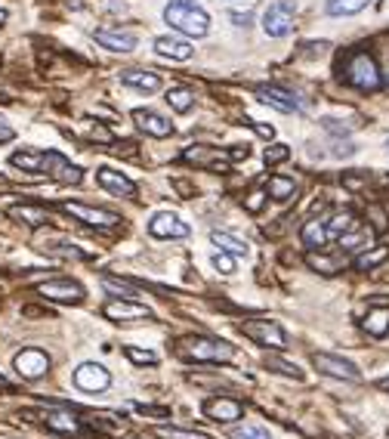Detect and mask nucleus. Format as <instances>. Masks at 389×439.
I'll use <instances>...</instances> for the list:
<instances>
[{
    "label": "nucleus",
    "mask_w": 389,
    "mask_h": 439,
    "mask_svg": "<svg viewBox=\"0 0 389 439\" xmlns=\"http://www.w3.org/2000/svg\"><path fill=\"white\" fill-rule=\"evenodd\" d=\"M164 19L170 28L182 31L189 38H204L210 31V16L201 10L194 0H170L164 6Z\"/></svg>",
    "instance_id": "f257e3e1"
},
{
    "label": "nucleus",
    "mask_w": 389,
    "mask_h": 439,
    "mask_svg": "<svg viewBox=\"0 0 389 439\" xmlns=\"http://www.w3.org/2000/svg\"><path fill=\"white\" fill-rule=\"evenodd\" d=\"M176 356L185 362H229L235 356L232 343L216 341V337H182L176 343Z\"/></svg>",
    "instance_id": "f03ea898"
},
{
    "label": "nucleus",
    "mask_w": 389,
    "mask_h": 439,
    "mask_svg": "<svg viewBox=\"0 0 389 439\" xmlns=\"http://www.w3.org/2000/svg\"><path fill=\"white\" fill-rule=\"evenodd\" d=\"M343 78H346V84H352L355 90H365V93H377L380 87H383V78H380V69H377L374 56L361 53V50L346 59Z\"/></svg>",
    "instance_id": "7ed1b4c3"
},
{
    "label": "nucleus",
    "mask_w": 389,
    "mask_h": 439,
    "mask_svg": "<svg viewBox=\"0 0 389 439\" xmlns=\"http://www.w3.org/2000/svg\"><path fill=\"white\" fill-rule=\"evenodd\" d=\"M62 214H69L74 219L87 226H96V229H112V226L121 223V217L115 210H105V207H93V205H83V201H62Z\"/></svg>",
    "instance_id": "20e7f679"
},
{
    "label": "nucleus",
    "mask_w": 389,
    "mask_h": 439,
    "mask_svg": "<svg viewBox=\"0 0 389 439\" xmlns=\"http://www.w3.org/2000/svg\"><path fill=\"white\" fill-rule=\"evenodd\" d=\"M241 334L250 337L253 343L269 350H284L287 347V337L281 331L278 322H269V319H250V322H241Z\"/></svg>",
    "instance_id": "39448f33"
},
{
    "label": "nucleus",
    "mask_w": 389,
    "mask_h": 439,
    "mask_svg": "<svg viewBox=\"0 0 389 439\" xmlns=\"http://www.w3.org/2000/svg\"><path fill=\"white\" fill-rule=\"evenodd\" d=\"M294 13H297L294 0H275V4H269L263 13V31L269 38H284L294 28Z\"/></svg>",
    "instance_id": "423d86ee"
},
{
    "label": "nucleus",
    "mask_w": 389,
    "mask_h": 439,
    "mask_svg": "<svg viewBox=\"0 0 389 439\" xmlns=\"http://www.w3.org/2000/svg\"><path fill=\"white\" fill-rule=\"evenodd\" d=\"M40 173H47L50 180L62 183V186H74L83 180V171L78 164H71L65 155L59 152H44V164H40Z\"/></svg>",
    "instance_id": "0eeeda50"
},
{
    "label": "nucleus",
    "mask_w": 389,
    "mask_h": 439,
    "mask_svg": "<svg viewBox=\"0 0 389 439\" xmlns=\"http://www.w3.org/2000/svg\"><path fill=\"white\" fill-rule=\"evenodd\" d=\"M182 161H189L194 167H207V171H229L232 152L210 149V146H189L182 152Z\"/></svg>",
    "instance_id": "6e6552de"
},
{
    "label": "nucleus",
    "mask_w": 389,
    "mask_h": 439,
    "mask_svg": "<svg viewBox=\"0 0 389 439\" xmlns=\"http://www.w3.org/2000/svg\"><path fill=\"white\" fill-rule=\"evenodd\" d=\"M312 365H315L321 375L337 377V381H361V371L355 368L349 359L331 356V353H312Z\"/></svg>",
    "instance_id": "1a4fd4ad"
},
{
    "label": "nucleus",
    "mask_w": 389,
    "mask_h": 439,
    "mask_svg": "<svg viewBox=\"0 0 389 439\" xmlns=\"http://www.w3.org/2000/svg\"><path fill=\"white\" fill-rule=\"evenodd\" d=\"M13 368L19 371L25 381H37V377H44L50 371V356L44 350L37 347H28V350H19L13 359Z\"/></svg>",
    "instance_id": "9d476101"
},
{
    "label": "nucleus",
    "mask_w": 389,
    "mask_h": 439,
    "mask_svg": "<svg viewBox=\"0 0 389 439\" xmlns=\"http://www.w3.org/2000/svg\"><path fill=\"white\" fill-rule=\"evenodd\" d=\"M37 294L47 300H59V303H81L83 285L74 282V278H50V282L37 285Z\"/></svg>",
    "instance_id": "9b49d317"
},
{
    "label": "nucleus",
    "mask_w": 389,
    "mask_h": 439,
    "mask_svg": "<svg viewBox=\"0 0 389 439\" xmlns=\"http://www.w3.org/2000/svg\"><path fill=\"white\" fill-rule=\"evenodd\" d=\"M74 384L87 393H103V390H108V384H112V375H108V368L99 365V362H83L81 368H74Z\"/></svg>",
    "instance_id": "f8f14e48"
},
{
    "label": "nucleus",
    "mask_w": 389,
    "mask_h": 439,
    "mask_svg": "<svg viewBox=\"0 0 389 439\" xmlns=\"http://www.w3.org/2000/svg\"><path fill=\"white\" fill-rule=\"evenodd\" d=\"M149 232L155 235V239H185L192 229H189V223H182L176 214L164 210V214H155L149 219Z\"/></svg>",
    "instance_id": "ddd939ff"
},
{
    "label": "nucleus",
    "mask_w": 389,
    "mask_h": 439,
    "mask_svg": "<svg viewBox=\"0 0 389 439\" xmlns=\"http://www.w3.org/2000/svg\"><path fill=\"white\" fill-rule=\"evenodd\" d=\"M204 415L210 421H223V424H232V421L244 418V402L232 399V396H216V399L204 402Z\"/></svg>",
    "instance_id": "4468645a"
},
{
    "label": "nucleus",
    "mask_w": 389,
    "mask_h": 439,
    "mask_svg": "<svg viewBox=\"0 0 389 439\" xmlns=\"http://www.w3.org/2000/svg\"><path fill=\"white\" fill-rule=\"evenodd\" d=\"M257 96H260V103L272 106L278 112H300V99L294 96L291 90L278 87V84H263V87H257Z\"/></svg>",
    "instance_id": "2eb2a0df"
},
{
    "label": "nucleus",
    "mask_w": 389,
    "mask_h": 439,
    "mask_svg": "<svg viewBox=\"0 0 389 439\" xmlns=\"http://www.w3.org/2000/svg\"><path fill=\"white\" fill-rule=\"evenodd\" d=\"M105 319L112 322H133V319H151V309L139 300H112L105 303Z\"/></svg>",
    "instance_id": "dca6fc26"
},
{
    "label": "nucleus",
    "mask_w": 389,
    "mask_h": 439,
    "mask_svg": "<svg viewBox=\"0 0 389 439\" xmlns=\"http://www.w3.org/2000/svg\"><path fill=\"white\" fill-rule=\"evenodd\" d=\"M133 121H137L139 130H146L149 137H158V139H164L173 133V124L167 121L164 115L151 112V108H137V112H133Z\"/></svg>",
    "instance_id": "f3484780"
},
{
    "label": "nucleus",
    "mask_w": 389,
    "mask_h": 439,
    "mask_svg": "<svg viewBox=\"0 0 389 439\" xmlns=\"http://www.w3.org/2000/svg\"><path fill=\"white\" fill-rule=\"evenodd\" d=\"M96 44L105 50H115V53H130V50L137 47V35L127 28H99Z\"/></svg>",
    "instance_id": "a211bd4d"
},
{
    "label": "nucleus",
    "mask_w": 389,
    "mask_h": 439,
    "mask_svg": "<svg viewBox=\"0 0 389 439\" xmlns=\"http://www.w3.org/2000/svg\"><path fill=\"white\" fill-rule=\"evenodd\" d=\"M6 217L19 219V223L31 226V229H40V226H47L50 219H53L44 205H10L6 207Z\"/></svg>",
    "instance_id": "6ab92c4d"
},
{
    "label": "nucleus",
    "mask_w": 389,
    "mask_h": 439,
    "mask_svg": "<svg viewBox=\"0 0 389 439\" xmlns=\"http://www.w3.org/2000/svg\"><path fill=\"white\" fill-rule=\"evenodd\" d=\"M96 180L103 189L108 192H115V195H137V183L130 180V176H124L121 171H112V167H99V173H96Z\"/></svg>",
    "instance_id": "aec40b11"
},
{
    "label": "nucleus",
    "mask_w": 389,
    "mask_h": 439,
    "mask_svg": "<svg viewBox=\"0 0 389 439\" xmlns=\"http://www.w3.org/2000/svg\"><path fill=\"white\" fill-rule=\"evenodd\" d=\"M155 50H158V56H164V59H176V62H185V59H192V44L189 40H182V38H158L155 40Z\"/></svg>",
    "instance_id": "412c9836"
},
{
    "label": "nucleus",
    "mask_w": 389,
    "mask_h": 439,
    "mask_svg": "<svg viewBox=\"0 0 389 439\" xmlns=\"http://www.w3.org/2000/svg\"><path fill=\"white\" fill-rule=\"evenodd\" d=\"M355 226H359V219H355V214H352L349 207L337 210V214H334L331 219H325V229H327V239H331V241H334V239L340 241L346 232H352V229H355Z\"/></svg>",
    "instance_id": "4be33fe9"
},
{
    "label": "nucleus",
    "mask_w": 389,
    "mask_h": 439,
    "mask_svg": "<svg viewBox=\"0 0 389 439\" xmlns=\"http://www.w3.org/2000/svg\"><path fill=\"white\" fill-rule=\"evenodd\" d=\"M44 424H47V430H53V433H65V436L81 433V421L74 418L71 411H50V415H44Z\"/></svg>",
    "instance_id": "5701e85b"
},
{
    "label": "nucleus",
    "mask_w": 389,
    "mask_h": 439,
    "mask_svg": "<svg viewBox=\"0 0 389 439\" xmlns=\"http://www.w3.org/2000/svg\"><path fill=\"white\" fill-rule=\"evenodd\" d=\"M300 239L312 251H315V248L321 251L325 244H331V239H327V229H325V223H321V219H306V223H303V229H300Z\"/></svg>",
    "instance_id": "b1692460"
},
{
    "label": "nucleus",
    "mask_w": 389,
    "mask_h": 439,
    "mask_svg": "<svg viewBox=\"0 0 389 439\" xmlns=\"http://www.w3.org/2000/svg\"><path fill=\"white\" fill-rule=\"evenodd\" d=\"M121 81L127 87H137V90H146V93H155L161 87V78L155 72H139V69H130L121 74Z\"/></svg>",
    "instance_id": "393cba45"
},
{
    "label": "nucleus",
    "mask_w": 389,
    "mask_h": 439,
    "mask_svg": "<svg viewBox=\"0 0 389 439\" xmlns=\"http://www.w3.org/2000/svg\"><path fill=\"white\" fill-rule=\"evenodd\" d=\"M210 239H214V244H216V248L219 251H226V254H235V257H248V241H244V239H238V235H232V232H214V235H210Z\"/></svg>",
    "instance_id": "a878e982"
},
{
    "label": "nucleus",
    "mask_w": 389,
    "mask_h": 439,
    "mask_svg": "<svg viewBox=\"0 0 389 439\" xmlns=\"http://www.w3.org/2000/svg\"><path fill=\"white\" fill-rule=\"evenodd\" d=\"M40 251H47L50 257H65V260H87L90 257L87 251H81L78 244H71V241H44Z\"/></svg>",
    "instance_id": "bb28decb"
},
{
    "label": "nucleus",
    "mask_w": 389,
    "mask_h": 439,
    "mask_svg": "<svg viewBox=\"0 0 389 439\" xmlns=\"http://www.w3.org/2000/svg\"><path fill=\"white\" fill-rule=\"evenodd\" d=\"M361 328L371 334V337H386L389 331V309H371L368 316H365V322H361Z\"/></svg>",
    "instance_id": "cd10ccee"
},
{
    "label": "nucleus",
    "mask_w": 389,
    "mask_h": 439,
    "mask_svg": "<svg viewBox=\"0 0 389 439\" xmlns=\"http://www.w3.org/2000/svg\"><path fill=\"white\" fill-rule=\"evenodd\" d=\"M266 192H269V195H272L275 201H287V198L297 195V183L287 180V176H269Z\"/></svg>",
    "instance_id": "c85d7f7f"
},
{
    "label": "nucleus",
    "mask_w": 389,
    "mask_h": 439,
    "mask_svg": "<svg viewBox=\"0 0 389 439\" xmlns=\"http://www.w3.org/2000/svg\"><path fill=\"white\" fill-rule=\"evenodd\" d=\"M371 4V0H327V16H355L361 13L365 6Z\"/></svg>",
    "instance_id": "c756f323"
},
{
    "label": "nucleus",
    "mask_w": 389,
    "mask_h": 439,
    "mask_svg": "<svg viewBox=\"0 0 389 439\" xmlns=\"http://www.w3.org/2000/svg\"><path fill=\"white\" fill-rule=\"evenodd\" d=\"M386 260H389V248L386 244H380V248H371V251H365V254L355 257V269H374L380 263H386Z\"/></svg>",
    "instance_id": "7c9ffc66"
},
{
    "label": "nucleus",
    "mask_w": 389,
    "mask_h": 439,
    "mask_svg": "<svg viewBox=\"0 0 389 439\" xmlns=\"http://www.w3.org/2000/svg\"><path fill=\"white\" fill-rule=\"evenodd\" d=\"M266 368H272V371H278V375H284V377H294V381H303V371L294 365V362H284L281 356H275V353H266Z\"/></svg>",
    "instance_id": "2f4dec72"
},
{
    "label": "nucleus",
    "mask_w": 389,
    "mask_h": 439,
    "mask_svg": "<svg viewBox=\"0 0 389 439\" xmlns=\"http://www.w3.org/2000/svg\"><path fill=\"white\" fill-rule=\"evenodd\" d=\"M167 103H170L173 112H189V108L194 106V93L192 90H185V87H173V90H167Z\"/></svg>",
    "instance_id": "473e14b6"
},
{
    "label": "nucleus",
    "mask_w": 389,
    "mask_h": 439,
    "mask_svg": "<svg viewBox=\"0 0 389 439\" xmlns=\"http://www.w3.org/2000/svg\"><path fill=\"white\" fill-rule=\"evenodd\" d=\"M103 288L108 291V294H117L121 300H133L137 297V285H130V282H121V278H115V275H105L103 278Z\"/></svg>",
    "instance_id": "72a5a7b5"
},
{
    "label": "nucleus",
    "mask_w": 389,
    "mask_h": 439,
    "mask_svg": "<svg viewBox=\"0 0 389 439\" xmlns=\"http://www.w3.org/2000/svg\"><path fill=\"white\" fill-rule=\"evenodd\" d=\"M306 263H309L312 269H318V273H325V275H334V273H340V269H343L340 260L321 254V251H318V254H309V257H306Z\"/></svg>",
    "instance_id": "f704fd0d"
},
{
    "label": "nucleus",
    "mask_w": 389,
    "mask_h": 439,
    "mask_svg": "<svg viewBox=\"0 0 389 439\" xmlns=\"http://www.w3.org/2000/svg\"><path fill=\"white\" fill-rule=\"evenodd\" d=\"M151 436L158 439H210L207 433H198V430H180V427H155Z\"/></svg>",
    "instance_id": "c9c22d12"
},
{
    "label": "nucleus",
    "mask_w": 389,
    "mask_h": 439,
    "mask_svg": "<svg viewBox=\"0 0 389 439\" xmlns=\"http://www.w3.org/2000/svg\"><path fill=\"white\" fill-rule=\"evenodd\" d=\"M232 439H269V430L260 424H241L232 427Z\"/></svg>",
    "instance_id": "e433bc0d"
},
{
    "label": "nucleus",
    "mask_w": 389,
    "mask_h": 439,
    "mask_svg": "<svg viewBox=\"0 0 389 439\" xmlns=\"http://www.w3.org/2000/svg\"><path fill=\"white\" fill-rule=\"evenodd\" d=\"M124 353H127V359L133 362V365H155L158 362V356L151 350H137V347H124Z\"/></svg>",
    "instance_id": "4c0bfd02"
},
{
    "label": "nucleus",
    "mask_w": 389,
    "mask_h": 439,
    "mask_svg": "<svg viewBox=\"0 0 389 439\" xmlns=\"http://www.w3.org/2000/svg\"><path fill=\"white\" fill-rule=\"evenodd\" d=\"M368 219H371V226H374V232H386V229H389V223H386V210H383V207L371 205V207H368Z\"/></svg>",
    "instance_id": "58836bf2"
},
{
    "label": "nucleus",
    "mask_w": 389,
    "mask_h": 439,
    "mask_svg": "<svg viewBox=\"0 0 389 439\" xmlns=\"http://www.w3.org/2000/svg\"><path fill=\"white\" fill-rule=\"evenodd\" d=\"M287 158H291V149L281 146V142H275V146L266 149V164H281Z\"/></svg>",
    "instance_id": "ea45409f"
},
{
    "label": "nucleus",
    "mask_w": 389,
    "mask_h": 439,
    "mask_svg": "<svg viewBox=\"0 0 389 439\" xmlns=\"http://www.w3.org/2000/svg\"><path fill=\"white\" fill-rule=\"evenodd\" d=\"M266 198H269V192L257 189V192H250V195L244 198V207H248L250 214H260V210H263V205H266Z\"/></svg>",
    "instance_id": "a19ab883"
},
{
    "label": "nucleus",
    "mask_w": 389,
    "mask_h": 439,
    "mask_svg": "<svg viewBox=\"0 0 389 439\" xmlns=\"http://www.w3.org/2000/svg\"><path fill=\"white\" fill-rule=\"evenodd\" d=\"M365 241H368V235H361V232H346L340 244H343V251H359V248H365Z\"/></svg>",
    "instance_id": "79ce46f5"
},
{
    "label": "nucleus",
    "mask_w": 389,
    "mask_h": 439,
    "mask_svg": "<svg viewBox=\"0 0 389 439\" xmlns=\"http://www.w3.org/2000/svg\"><path fill=\"white\" fill-rule=\"evenodd\" d=\"M214 266H216L223 275H232V273H235V263H232V257L226 254V251H216V254H214Z\"/></svg>",
    "instance_id": "37998d69"
},
{
    "label": "nucleus",
    "mask_w": 389,
    "mask_h": 439,
    "mask_svg": "<svg viewBox=\"0 0 389 439\" xmlns=\"http://www.w3.org/2000/svg\"><path fill=\"white\" fill-rule=\"evenodd\" d=\"M365 183H368V176H361V173H346V176H343V186H346V189H361Z\"/></svg>",
    "instance_id": "c03bdc74"
},
{
    "label": "nucleus",
    "mask_w": 389,
    "mask_h": 439,
    "mask_svg": "<svg viewBox=\"0 0 389 439\" xmlns=\"http://www.w3.org/2000/svg\"><path fill=\"white\" fill-rule=\"evenodd\" d=\"M13 137H16V130H13L6 121H4V118H0V142H10Z\"/></svg>",
    "instance_id": "a18cd8bd"
},
{
    "label": "nucleus",
    "mask_w": 389,
    "mask_h": 439,
    "mask_svg": "<svg viewBox=\"0 0 389 439\" xmlns=\"http://www.w3.org/2000/svg\"><path fill=\"white\" fill-rule=\"evenodd\" d=\"M173 186H176V192H182V198H192V195H194V189H192V186L185 183V180H176Z\"/></svg>",
    "instance_id": "49530a36"
},
{
    "label": "nucleus",
    "mask_w": 389,
    "mask_h": 439,
    "mask_svg": "<svg viewBox=\"0 0 389 439\" xmlns=\"http://www.w3.org/2000/svg\"><path fill=\"white\" fill-rule=\"evenodd\" d=\"M93 139H99V142H112V133H108L105 127H93Z\"/></svg>",
    "instance_id": "de8ad7c7"
},
{
    "label": "nucleus",
    "mask_w": 389,
    "mask_h": 439,
    "mask_svg": "<svg viewBox=\"0 0 389 439\" xmlns=\"http://www.w3.org/2000/svg\"><path fill=\"white\" fill-rule=\"evenodd\" d=\"M253 130H257L260 137H266V139H272V137H275V127H266V124H253Z\"/></svg>",
    "instance_id": "09e8293b"
},
{
    "label": "nucleus",
    "mask_w": 389,
    "mask_h": 439,
    "mask_svg": "<svg viewBox=\"0 0 389 439\" xmlns=\"http://www.w3.org/2000/svg\"><path fill=\"white\" fill-rule=\"evenodd\" d=\"M232 22H235V25H244V28H248V25H250V13H232Z\"/></svg>",
    "instance_id": "8fccbe9b"
},
{
    "label": "nucleus",
    "mask_w": 389,
    "mask_h": 439,
    "mask_svg": "<svg viewBox=\"0 0 389 439\" xmlns=\"http://www.w3.org/2000/svg\"><path fill=\"white\" fill-rule=\"evenodd\" d=\"M352 152H355L352 142H340V146L334 149V155H352Z\"/></svg>",
    "instance_id": "3c124183"
},
{
    "label": "nucleus",
    "mask_w": 389,
    "mask_h": 439,
    "mask_svg": "<svg viewBox=\"0 0 389 439\" xmlns=\"http://www.w3.org/2000/svg\"><path fill=\"white\" fill-rule=\"evenodd\" d=\"M69 6H71V10H81V6H83V0H69Z\"/></svg>",
    "instance_id": "603ef678"
},
{
    "label": "nucleus",
    "mask_w": 389,
    "mask_h": 439,
    "mask_svg": "<svg viewBox=\"0 0 389 439\" xmlns=\"http://www.w3.org/2000/svg\"><path fill=\"white\" fill-rule=\"evenodd\" d=\"M380 390H389V377H383V381H377Z\"/></svg>",
    "instance_id": "864d4df0"
},
{
    "label": "nucleus",
    "mask_w": 389,
    "mask_h": 439,
    "mask_svg": "<svg viewBox=\"0 0 389 439\" xmlns=\"http://www.w3.org/2000/svg\"><path fill=\"white\" fill-rule=\"evenodd\" d=\"M6 22V10H4V6H0V25H4Z\"/></svg>",
    "instance_id": "5fc2aeb1"
},
{
    "label": "nucleus",
    "mask_w": 389,
    "mask_h": 439,
    "mask_svg": "<svg viewBox=\"0 0 389 439\" xmlns=\"http://www.w3.org/2000/svg\"><path fill=\"white\" fill-rule=\"evenodd\" d=\"M0 387H6V384H4V381H0Z\"/></svg>",
    "instance_id": "6e6d98bb"
}]
</instances>
